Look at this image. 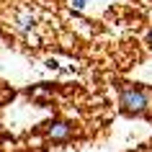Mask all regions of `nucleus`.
I'll use <instances>...</instances> for the list:
<instances>
[{"mask_svg": "<svg viewBox=\"0 0 152 152\" xmlns=\"http://www.w3.org/2000/svg\"><path fill=\"white\" fill-rule=\"evenodd\" d=\"M147 41H150V47H152V31H150V34H147Z\"/></svg>", "mask_w": 152, "mask_h": 152, "instance_id": "39448f33", "label": "nucleus"}, {"mask_svg": "<svg viewBox=\"0 0 152 152\" xmlns=\"http://www.w3.org/2000/svg\"><path fill=\"white\" fill-rule=\"evenodd\" d=\"M34 26H36V16H34L31 10H21L16 16V28L18 31H31Z\"/></svg>", "mask_w": 152, "mask_h": 152, "instance_id": "7ed1b4c3", "label": "nucleus"}, {"mask_svg": "<svg viewBox=\"0 0 152 152\" xmlns=\"http://www.w3.org/2000/svg\"><path fill=\"white\" fill-rule=\"evenodd\" d=\"M119 103L126 113H144L150 108V98L142 88H134V85H121L119 88Z\"/></svg>", "mask_w": 152, "mask_h": 152, "instance_id": "f257e3e1", "label": "nucleus"}, {"mask_svg": "<svg viewBox=\"0 0 152 152\" xmlns=\"http://www.w3.org/2000/svg\"><path fill=\"white\" fill-rule=\"evenodd\" d=\"M72 5H75V8H83V5H85V0H72Z\"/></svg>", "mask_w": 152, "mask_h": 152, "instance_id": "20e7f679", "label": "nucleus"}, {"mask_svg": "<svg viewBox=\"0 0 152 152\" xmlns=\"http://www.w3.org/2000/svg\"><path fill=\"white\" fill-rule=\"evenodd\" d=\"M70 134H72V126L64 121H54L47 126V137L52 142H64V139H70Z\"/></svg>", "mask_w": 152, "mask_h": 152, "instance_id": "f03ea898", "label": "nucleus"}]
</instances>
